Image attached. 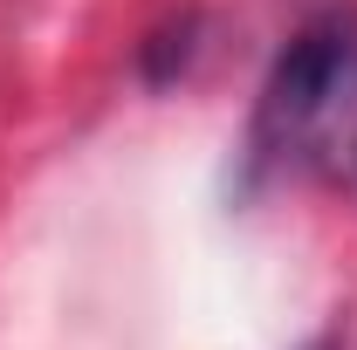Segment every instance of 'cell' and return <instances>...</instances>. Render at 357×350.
I'll list each match as a JSON object with an SVG mask.
<instances>
[{
  "label": "cell",
  "instance_id": "cell-1",
  "mask_svg": "<svg viewBox=\"0 0 357 350\" xmlns=\"http://www.w3.org/2000/svg\"><path fill=\"white\" fill-rule=\"evenodd\" d=\"M255 165H310L357 192V21L316 14L303 21L255 103L248 131Z\"/></svg>",
  "mask_w": 357,
  "mask_h": 350
}]
</instances>
